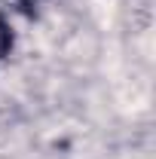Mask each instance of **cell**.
Masks as SVG:
<instances>
[{
	"mask_svg": "<svg viewBox=\"0 0 156 159\" xmlns=\"http://www.w3.org/2000/svg\"><path fill=\"white\" fill-rule=\"evenodd\" d=\"M9 46H12V34H9V25H6L3 16H0V61L9 55Z\"/></svg>",
	"mask_w": 156,
	"mask_h": 159,
	"instance_id": "cell-1",
	"label": "cell"
}]
</instances>
